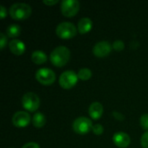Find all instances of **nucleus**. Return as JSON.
I'll return each instance as SVG.
<instances>
[{
  "instance_id": "3",
  "label": "nucleus",
  "mask_w": 148,
  "mask_h": 148,
  "mask_svg": "<svg viewBox=\"0 0 148 148\" xmlns=\"http://www.w3.org/2000/svg\"><path fill=\"white\" fill-rule=\"evenodd\" d=\"M56 35L62 39H69L74 37L76 33L77 29L75 24L69 22H62L60 23L56 29Z\"/></svg>"
},
{
  "instance_id": "18",
  "label": "nucleus",
  "mask_w": 148,
  "mask_h": 148,
  "mask_svg": "<svg viewBox=\"0 0 148 148\" xmlns=\"http://www.w3.org/2000/svg\"><path fill=\"white\" fill-rule=\"evenodd\" d=\"M78 78L82 80V81H87L88 79L91 78L92 76V71L88 69V68H82L79 69L78 73H77Z\"/></svg>"
},
{
  "instance_id": "12",
  "label": "nucleus",
  "mask_w": 148,
  "mask_h": 148,
  "mask_svg": "<svg viewBox=\"0 0 148 148\" xmlns=\"http://www.w3.org/2000/svg\"><path fill=\"white\" fill-rule=\"evenodd\" d=\"M88 114L94 120H99L103 114V106L98 101L93 102L88 108Z\"/></svg>"
},
{
  "instance_id": "4",
  "label": "nucleus",
  "mask_w": 148,
  "mask_h": 148,
  "mask_svg": "<svg viewBox=\"0 0 148 148\" xmlns=\"http://www.w3.org/2000/svg\"><path fill=\"white\" fill-rule=\"evenodd\" d=\"M73 130L79 134H86L90 130H92L93 123L92 121L85 116H81L76 118L73 122Z\"/></svg>"
},
{
  "instance_id": "21",
  "label": "nucleus",
  "mask_w": 148,
  "mask_h": 148,
  "mask_svg": "<svg viewBox=\"0 0 148 148\" xmlns=\"http://www.w3.org/2000/svg\"><path fill=\"white\" fill-rule=\"evenodd\" d=\"M92 131L96 135H101L102 134L104 129H103V127L101 125V124H95V125H93V127H92Z\"/></svg>"
},
{
  "instance_id": "7",
  "label": "nucleus",
  "mask_w": 148,
  "mask_h": 148,
  "mask_svg": "<svg viewBox=\"0 0 148 148\" xmlns=\"http://www.w3.org/2000/svg\"><path fill=\"white\" fill-rule=\"evenodd\" d=\"M22 104L26 110L29 112H35L40 107V98L36 94L29 92L23 96Z\"/></svg>"
},
{
  "instance_id": "14",
  "label": "nucleus",
  "mask_w": 148,
  "mask_h": 148,
  "mask_svg": "<svg viewBox=\"0 0 148 148\" xmlns=\"http://www.w3.org/2000/svg\"><path fill=\"white\" fill-rule=\"evenodd\" d=\"M93 26L92 20L88 17H82L79 20L78 24H77V29L78 31L81 34H86L88 31L91 30Z\"/></svg>"
},
{
  "instance_id": "13",
  "label": "nucleus",
  "mask_w": 148,
  "mask_h": 148,
  "mask_svg": "<svg viewBox=\"0 0 148 148\" xmlns=\"http://www.w3.org/2000/svg\"><path fill=\"white\" fill-rule=\"evenodd\" d=\"M9 47L10 51L16 56H21L25 51V44L18 39H12L9 43Z\"/></svg>"
},
{
  "instance_id": "27",
  "label": "nucleus",
  "mask_w": 148,
  "mask_h": 148,
  "mask_svg": "<svg viewBox=\"0 0 148 148\" xmlns=\"http://www.w3.org/2000/svg\"><path fill=\"white\" fill-rule=\"evenodd\" d=\"M59 1L58 0H43V3L47 4V5H54L56 3H57Z\"/></svg>"
},
{
  "instance_id": "10",
  "label": "nucleus",
  "mask_w": 148,
  "mask_h": 148,
  "mask_svg": "<svg viewBox=\"0 0 148 148\" xmlns=\"http://www.w3.org/2000/svg\"><path fill=\"white\" fill-rule=\"evenodd\" d=\"M112 48V45L108 41H101L94 46L93 53L97 57H105L110 54Z\"/></svg>"
},
{
  "instance_id": "8",
  "label": "nucleus",
  "mask_w": 148,
  "mask_h": 148,
  "mask_svg": "<svg viewBox=\"0 0 148 148\" xmlns=\"http://www.w3.org/2000/svg\"><path fill=\"white\" fill-rule=\"evenodd\" d=\"M79 10L80 3L77 0H63L61 2V11L67 17L75 16Z\"/></svg>"
},
{
  "instance_id": "2",
  "label": "nucleus",
  "mask_w": 148,
  "mask_h": 148,
  "mask_svg": "<svg viewBox=\"0 0 148 148\" xmlns=\"http://www.w3.org/2000/svg\"><path fill=\"white\" fill-rule=\"evenodd\" d=\"M10 15L15 20H24L32 12L31 7L25 3H15L10 7Z\"/></svg>"
},
{
  "instance_id": "11",
  "label": "nucleus",
  "mask_w": 148,
  "mask_h": 148,
  "mask_svg": "<svg viewBox=\"0 0 148 148\" xmlns=\"http://www.w3.org/2000/svg\"><path fill=\"white\" fill-rule=\"evenodd\" d=\"M114 143L121 148L127 147L131 142L130 136L124 132H117L113 136Z\"/></svg>"
},
{
  "instance_id": "20",
  "label": "nucleus",
  "mask_w": 148,
  "mask_h": 148,
  "mask_svg": "<svg viewBox=\"0 0 148 148\" xmlns=\"http://www.w3.org/2000/svg\"><path fill=\"white\" fill-rule=\"evenodd\" d=\"M140 126L143 129L148 130V114H145L140 117Z\"/></svg>"
},
{
  "instance_id": "19",
  "label": "nucleus",
  "mask_w": 148,
  "mask_h": 148,
  "mask_svg": "<svg viewBox=\"0 0 148 148\" xmlns=\"http://www.w3.org/2000/svg\"><path fill=\"white\" fill-rule=\"evenodd\" d=\"M113 49H115L116 51H121L124 49L125 48V44L123 42V41L121 40H116L113 42V45H112Z\"/></svg>"
},
{
  "instance_id": "9",
  "label": "nucleus",
  "mask_w": 148,
  "mask_h": 148,
  "mask_svg": "<svg viewBox=\"0 0 148 148\" xmlns=\"http://www.w3.org/2000/svg\"><path fill=\"white\" fill-rule=\"evenodd\" d=\"M31 121L30 115L26 111H17L12 116V124L16 127H25Z\"/></svg>"
},
{
  "instance_id": "24",
  "label": "nucleus",
  "mask_w": 148,
  "mask_h": 148,
  "mask_svg": "<svg viewBox=\"0 0 148 148\" xmlns=\"http://www.w3.org/2000/svg\"><path fill=\"white\" fill-rule=\"evenodd\" d=\"M22 148H40V147L36 142H28V143L24 144Z\"/></svg>"
},
{
  "instance_id": "17",
  "label": "nucleus",
  "mask_w": 148,
  "mask_h": 148,
  "mask_svg": "<svg viewBox=\"0 0 148 148\" xmlns=\"http://www.w3.org/2000/svg\"><path fill=\"white\" fill-rule=\"evenodd\" d=\"M45 123H46V118L43 114L37 112L33 115L32 124L34 125V127L40 128V127H42L45 125Z\"/></svg>"
},
{
  "instance_id": "15",
  "label": "nucleus",
  "mask_w": 148,
  "mask_h": 148,
  "mask_svg": "<svg viewBox=\"0 0 148 148\" xmlns=\"http://www.w3.org/2000/svg\"><path fill=\"white\" fill-rule=\"evenodd\" d=\"M31 60L36 64H42L47 62V55L42 50H35L31 54Z\"/></svg>"
},
{
  "instance_id": "6",
  "label": "nucleus",
  "mask_w": 148,
  "mask_h": 148,
  "mask_svg": "<svg viewBox=\"0 0 148 148\" xmlns=\"http://www.w3.org/2000/svg\"><path fill=\"white\" fill-rule=\"evenodd\" d=\"M78 75L72 70H66L62 72L59 77V84L64 89L73 88L78 82Z\"/></svg>"
},
{
  "instance_id": "16",
  "label": "nucleus",
  "mask_w": 148,
  "mask_h": 148,
  "mask_svg": "<svg viewBox=\"0 0 148 148\" xmlns=\"http://www.w3.org/2000/svg\"><path fill=\"white\" fill-rule=\"evenodd\" d=\"M5 33H6L8 37H10V38L17 37L21 34V27L18 24L12 23L7 27Z\"/></svg>"
},
{
  "instance_id": "26",
  "label": "nucleus",
  "mask_w": 148,
  "mask_h": 148,
  "mask_svg": "<svg viewBox=\"0 0 148 148\" xmlns=\"http://www.w3.org/2000/svg\"><path fill=\"white\" fill-rule=\"evenodd\" d=\"M113 115H114V117L115 119H117V120H119V121H123V120H124V116H123L121 113H119V112H117V111H114V112H113Z\"/></svg>"
},
{
  "instance_id": "25",
  "label": "nucleus",
  "mask_w": 148,
  "mask_h": 148,
  "mask_svg": "<svg viewBox=\"0 0 148 148\" xmlns=\"http://www.w3.org/2000/svg\"><path fill=\"white\" fill-rule=\"evenodd\" d=\"M7 16V10L5 9V7L3 5L0 6V17L3 19Z\"/></svg>"
},
{
  "instance_id": "22",
  "label": "nucleus",
  "mask_w": 148,
  "mask_h": 148,
  "mask_svg": "<svg viewBox=\"0 0 148 148\" xmlns=\"http://www.w3.org/2000/svg\"><path fill=\"white\" fill-rule=\"evenodd\" d=\"M141 146L143 148H148V131L145 132L143 135L141 136Z\"/></svg>"
},
{
  "instance_id": "5",
  "label": "nucleus",
  "mask_w": 148,
  "mask_h": 148,
  "mask_svg": "<svg viewBox=\"0 0 148 148\" xmlns=\"http://www.w3.org/2000/svg\"><path fill=\"white\" fill-rule=\"evenodd\" d=\"M36 79L42 85H51L56 81V73L49 68H42L36 72Z\"/></svg>"
},
{
  "instance_id": "23",
  "label": "nucleus",
  "mask_w": 148,
  "mask_h": 148,
  "mask_svg": "<svg viewBox=\"0 0 148 148\" xmlns=\"http://www.w3.org/2000/svg\"><path fill=\"white\" fill-rule=\"evenodd\" d=\"M7 44V36L3 33H0V48L3 49L5 45Z\"/></svg>"
},
{
  "instance_id": "1",
  "label": "nucleus",
  "mask_w": 148,
  "mask_h": 148,
  "mask_svg": "<svg viewBox=\"0 0 148 148\" xmlns=\"http://www.w3.org/2000/svg\"><path fill=\"white\" fill-rule=\"evenodd\" d=\"M50 62L56 67H62L70 59V50L66 46H58L52 50L49 56Z\"/></svg>"
}]
</instances>
